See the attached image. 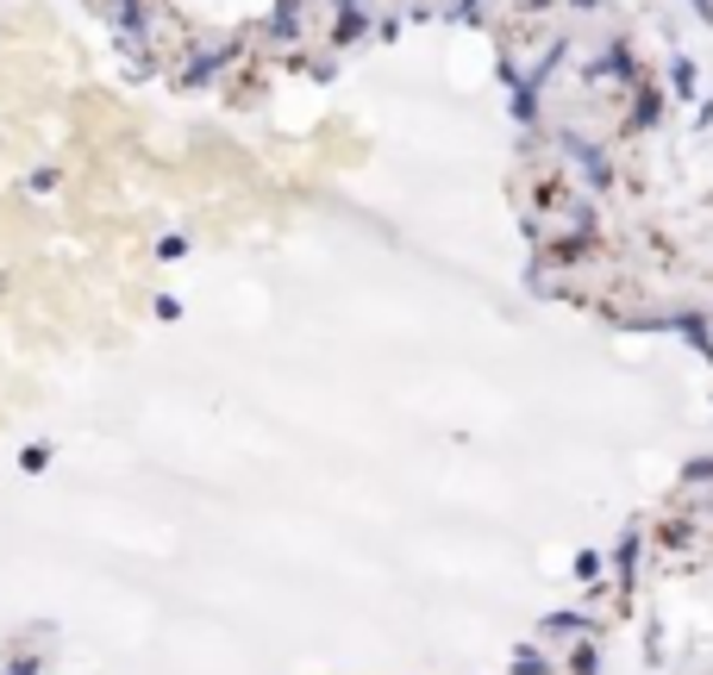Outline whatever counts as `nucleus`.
I'll list each match as a JSON object with an SVG mask.
<instances>
[{"mask_svg":"<svg viewBox=\"0 0 713 675\" xmlns=\"http://www.w3.org/2000/svg\"><path fill=\"white\" fill-rule=\"evenodd\" d=\"M513 675H551V663H545L538 650H520V657H513Z\"/></svg>","mask_w":713,"mask_h":675,"instance_id":"obj_2","label":"nucleus"},{"mask_svg":"<svg viewBox=\"0 0 713 675\" xmlns=\"http://www.w3.org/2000/svg\"><path fill=\"white\" fill-rule=\"evenodd\" d=\"M576 575H583V582H595V575H601V557H595V550H588V557H576Z\"/></svg>","mask_w":713,"mask_h":675,"instance_id":"obj_4","label":"nucleus"},{"mask_svg":"<svg viewBox=\"0 0 713 675\" xmlns=\"http://www.w3.org/2000/svg\"><path fill=\"white\" fill-rule=\"evenodd\" d=\"M676 88H683V95H695V63H688V57H676Z\"/></svg>","mask_w":713,"mask_h":675,"instance_id":"obj_3","label":"nucleus"},{"mask_svg":"<svg viewBox=\"0 0 713 675\" xmlns=\"http://www.w3.org/2000/svg\"><path fill=\"white\" fill-rule=\"evenodd\" d=\"M583 613H551V625H545V632H551V638H583Z\"/></svg>","mask_w":713,"mask_h":675,"instance_id":"obj_1","label":"nucleus"},{"mask_svg":"<svg viewBox=\"0 0 713 675\" xmlns=\"http://www.w3.org/2000/svg\"><path fill=\"white\" fill-rule=\"evenodd\" d=\"M695 7H701V13H708V0H695Z\"/></svg>","mask_w":713,"mask_h":675,"instance_id":"obj_5","label":"nucleus"}]
</instances>
